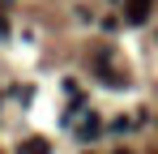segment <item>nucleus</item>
Returning <instances> with one entry per match:
<instances>
[{
	"mask_svg": "<svg viewBox=\"0 0 158 154\" xmlns=\"http://www.w3.org/2000/svg\"><path fill=\"white\" fill-rule=\"evenodd\" d=\"M77 137H81V141H94V137H103V120L90 111V116H85V120L77 124Z\"/></svg>",
	"mask_w": 158,
	"mask_h": 154,
	"instance_id": "nucleus-2",
	"label": "nucleus"
},
{
	"mask_svg": "<svg viewBox=\"0 0 158 154\" xmlns=\"http://www.w3.org/2000/svg\"><path fill=\"white\" fill-rule=\"evenodd\" d=\"M150 9H154V0H124V22H132V26L150 22Z\"/></svg>",
	"mask_w": 158,
	"mask_h": 154,
	"instance_id": "nucleus-1",
	"label": "nucleus"
},
{
	"mask_svg": "<svg viewBox=\"0 0 158 154\" xmlns=\"http://www.w3.org/2000/svg\"><path fill=\"white\" fill-rule=\"evenodd\" d=\"M115 154H128V150H115Z\"/></svg>",
	"mask_w": 158,
	"mask_h": 154,
	"instance_id": "nucleus-4",
	"label": "nucleus"
},
{
	"mask_svg": "<svg viewBox=\"0 0 158 154\" xmlns=\"http://www.w3.org/2000/svg\"><path fill=\"white\" fill-rule=\"evenodd\" d=\"M17 154H52V141H47V137H26V141L17 146Z\"/></svg>",
	"mask_w": 158,
	"mask_h": 154,
	"instance_id": "nucleus-3",
	"label": "nucleus"
}]
</instances>
